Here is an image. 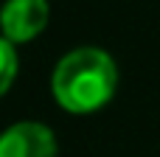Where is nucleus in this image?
Here are the masks:
<instances>
[{"label":"nucleus","mask_w":160,"mask_h":157,"mask_svg":"<svg viewBox=\"0 0 160 157\" xmlns=\"http://www.w3.org/2000/svg\"><path fill=\"white\" fill-rule=\"evenodd\" d=\"M48 0H6L0 8V28L3 37L17 42H28L37 34H42V28L48 25Z\"/></svg>","instance_id":"7ed1b4c3"},{"label":"nucleus","mask_w":160,"mask_h":157,"mask_svg":"<svg viewBox=\"0 0 160 157\" xmlns=\"http://www.w3.org/2000/svg\"><path fill=\"white\" fill-rule=\"evenodd\" d=\"M14 79H17V51H14V42L0 37V96H6V90L11 87Z\"/></svg>","instance_id":"20e7f679"},{"label":"nucleus","mask_w":160,"mask_h":157,"mask_svg":"<svg viewBox=\"0 0 160 157\" xmlns=\"http://www.w3.org/2000/svg\"><path fill=\"white\" fill-rule=\"evenodd\" d=\"M56 138L39 121L11 124L0 135V157H56Z\"/></svg>","instance_id":"f03ea898"},{"label":"nucleus","mask_w":160,"mask_h":157,"mask_svg":"<svg viewBox=\"0 0 160 157\" xmlns=\"http://www.w3.org/2000/svg\"><path fill=\"white\" fill-rule=\"evenodd\" d=\"M118 87V67L101 48H76L65 53L51 76V93L56 104L73 115H90L101 110Z\"/></svg>","instance_id":"f257e3e1"}]
</instances>
